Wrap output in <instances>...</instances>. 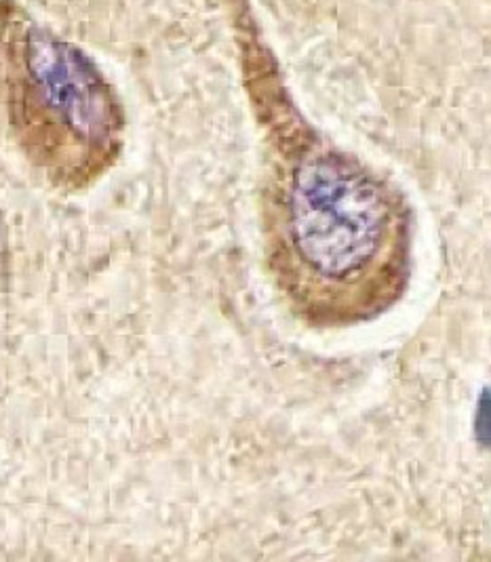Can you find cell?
I'll return each instance as SVG.
<instances>
[{
    "mask_svg": "<svg viewBox=\"0 0 491 562\" xmlns=\"http://www.w3.org/2000/svg\"><path fill=\"white\" fill-rule=\"evenodd\" d=\"M268 279L312 329H346L394 306L410 282L403 194L357 158L293 133L272 142L259 186Z\"/></svg>",
    "mask_w": 491,
    "mask_h": 562,
    "instance_id": "6da1fadb",
    "label": "cell"
}]
</instances>
